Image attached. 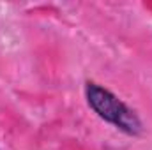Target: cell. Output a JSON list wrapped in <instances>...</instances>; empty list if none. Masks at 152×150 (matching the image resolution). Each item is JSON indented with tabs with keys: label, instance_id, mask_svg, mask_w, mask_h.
<instances>
[{
	"label": "cell",
	"instance_id": "cell-1",
	"mask_svg": "<svg viewBox=\"0 0 152 150\" xmlns=\"http://www.w3.org/2000/svg\"><path fill=\"white\" fill-rule=\"evenodd\" d=\"M85 97H87L88 106L104 122L115 125L118 131H122L129 136L142 134L143 125H142V120L136 115V111L131 110L124 101H120L108 88H103L97 83L87 81L85 83Z\"/></svg>",
	"mask_w": 152,
	"mask_h": 150
}]
</instances>
